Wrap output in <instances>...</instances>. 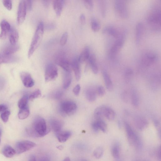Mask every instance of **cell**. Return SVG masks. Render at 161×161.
<instances>
[{"label":"cell","mask_w":161,"mask_h":161,"mask_svg":"<svg viewBox=\"0 0 161 161\" xmlns=\"http://www.w3.org/2000/svg\"><path fill=\"white\" fill-rule=\"evenodd\" d=\"M70 73L66 72L64 75L63 83V87L64 89H67L71 84L72 79Z\"/></svg>","instance_id":"33"},{"label":"cell","mask_w":161,"mask_h":161,"mask_svg":"<svg viewBox=\"0 0 161 161\" xmlns=\"http://www.w3.org/2000/svg\"><path fill=\"white\" fill-rule=\"evenodd\" d=\"M79 62L78 59H75L71 63L72 68L74 72L75 78L79 81L81 77V72Z\"/></svg>","instance_id":"16"},{"label":"cell","mask_w":161,"mask_h":161,"mask_svg":"<svg viewBox=\"0 0 161 161\" xmlns=\"http://www.w3.org/2000/svg\"><path fill=\"white\" fill-rule=\"evenodd\" d=\"M103 116L109 120L112 121L115 119V113L112 108L105 106L103 111Z\"/></svg>","instance_id":"24"},{"label":"cell","mask_w":161,"mask_h":161,"mask_svg":"<svg viewBox=\"0 0 161 161\" xmlns=\"http://www.w3.org/2000/svg\"><path fill=\"white\" fill-rule=\"evenodd\" d=\"M143 31V25L141 22L138 23L137 24L136 28V42L138 44L140 41Z\"/></svg>","instance_id":"28"},{"label":"cell","mask_w":161,"mask_h":161,"mask_svg":"<svg viewBox=\"0 0 161 161\" xmlns=\"http://www.w3.org/2000/svg\"><path fill=\"white\" fill-rule=\"evenodd\" d=\"M56 63L62 68L65 72H71L72 68L71 63L68 60L64 59H58Z\"/></svg>","instance_id":"18"},{"label":"cell","mask_w":161,"mask_h":161,"mask_svg":"<svg viewBox=\"0 0 161 161\" xmlns=\"http://www.w3.org/2000/svg\"><path fill=\"white\" fill-rule=\"evenodd\" d=\"M68 37V33L67 32H65L61 37L60 43L61 46L65 45L67 43Z\"/></svg>","instance_id":"44"},{"label":"cell","mask_w":161,"mask_h":161,"mask_svg":"<svg viewBox=\"0 0 161 161\" xmlns=\"http://www.w3.org/2000/svg\"><path fill=\"white\" fill-rule=\"evenodd\" d=\"M82 161H88L86 159H82Z\"/></svg>","instance_id":"62"},{"label":"cell","mask_w":161,"mask_h":161,"mask_svg":"<svg viewBox=\"0 0 161 161\" xmlns=\"http://www.w3.org/2000/svg\"><path fill=\"white\" fill-rule=\"evenodd\" d=\"M86 96L87 99L89 101H94L96 98V91L93 88H89L86 91Z\"/></svg>","instance_id":"31"},{"label":"cell","mask_w":161,"mask_h":161,"mask_svg":"<svg viewBox=\"0 0 161 161\" xmlns=\"http://www.w3.org/2000/svg\"><path fill=\"white\" fill-rule=\"evenodd\" d=\"M154 123L155 126L158 130V133L160 137L161 131H160V124L159 122L157 119H155L154 120Z\"/></svg>","instance_id":"49"},{"label":"cell","mask_w":161,"mask_h":161,"mask_svg":"<svg viewBox=\"0 0 161 161\" xmlns=\"http://www.w3.org/2000/svg\"><path fill=\"white\" fill-rule=\"evenodd\" d=\"M64 5V1H53V7L57 16H60L61 15Z\"/></svg>","instance_id":"20"},{"label":"cell","mask_w":161,"mask_h":161,"mask_svg":"<svg viewBox=\"0 0 161 161\" xmlns=\"http://www.w3.org/2000/svg\"><path fill=\"white\" fill-rule=\"evenodd\" d=\"M61 112L64 115H72L74 114L77 109L76 103L70 100H64L60 104Z\"/></svg>","instance_id":"4"},{"label":"cell","mask_w":161,"mask_h":161,"mask_svg":"<svg viewBox=\"0 0 161 161\" xmlns=\"http://www.w3.org/2000/svg\"><path fill=\"white\" fill-rule=\"evenodd\" d=\"M10 115V112L9 111L7 110L3 112L1 115V118L4 122L6 123L8 121Z\"/></svg>","instance_id":"45"},{"label":"cell","mask_w":161,"mask_h":161,"mask_svg":"<svg viewBox=\"0 0 161 161\" xmlns=\"http://www.w3.org/2000/svg\"><path fill=\"white\" fill-rule=\"evenodd\" d=\"M80 21L82 24H84L86 21V17L83 14H82L80 17Z\"/></svg>","instance_id":"55"},{"label":"cell","mask_w":161,"mask_h":161,"mask_svg":"<svg viewBox=\"0 0 161 161\" xmlns=\"http://www.w3.org/2000/svg\"><path fill=\"white\" fill-rule=\"evenodd\" d=\"M2 31L0 33V39L4 40L6 39L8 33L10 31L11 26L10 24L6 20H2L0 24Z\"/></svg>","instance_id":"14"},{"label":"cell","mask_w":161,"mask_h":161,"mask_svg":"<svg viewBox=\"0 0 161 161\" xmlns=\"http://www.w3.org/2000/svg\"><path fill=\"white\" fill-rule=\"evenodd\" d=\"M91 27L94 32H97L100 29L101 25L99 21L96 18H93L91 21Z\"/></svg>","instance_id":"37"},{"label":"cell","mask_w":161,"mask_h":161,"mask_svg":"<svg viewBox=\"0 0 161 161\" xmlns=\"http://www.w3.org/2000/svg\"><path fill=\"white\" fill-rule=\"evenodd\" d=\"M80 89L81 87L80 85H77L74 88L73 92L75 96H78L80 93Z\"/></svg>","instance_id":"50"},{"label":"cell","mask_w":161,"mask_h":161,"mask_svg":"<svg viewBox=\"0 0 161 161\" xmlns=\"http://www.w3.org/2000/svg\"><path fill=\"white\" fill-rule=\"evenodd\" d=\"M105 107L104 106H101L95 110L94 116L96 120L102 119V117L103 116V111Z\"/></svg>","instance_id":"36"},{"label":"cell","mask_w":161,"mask_h":161,"mask_svg":"<svg viewBox=\"0 0 161 161\" xmlns=\"http://www.w3.org/2000/svg\"><path fill=\"white\" fill-rule=\"evenodd\" d=\"M114 7L116 12L119 16L123 18L128 17V9L125 1L121 0L115 1Z\"/></svg>","instance_id":"6"},{"label":"cell","mask_w":161,"mask_h":161,"mask_svg":"<svg viewBox=\"0 0 161 161\" xmlns=\"http://www.w3.org/2000/svg\"><path fill=\"white\" fill-rule=\"evenodd\" d=\"M63 94V92L61 91H57L53 94V97L56 100H59L62 97Z\"/></svg>","instance_id":"48"},{"label":"cell","mask_w":161,"mask_h":161,"mask_svg":"<svg viewBox=\"0 0 161 161\" xmlns=\"http://www.w3.org/2000/svg\"><path fill=\"white\" fill-rule=\"evenodd\" d=\"M43 4L44 6L46 7H48L50 4V1H43Z\"/></svg>","instance_id":"57"},{"label":"cell","mask_w":161,"mask_h":161,"mask_svg":"<svg viewBox=\"0 0 161 161\" xmlns=\"http://www.w3.org/2000/svg\"><path fill=\"white\" fill-rule=\"evenodd\" d=\"M115 161H122V160L120 158L115 159Z\"/></svg>","instance_id":"61"},{"label":"cell","mask_w":161,"mask_h":161,"mask_svg":"<svg viewBox=\"0 0 161 161\" xmlns=\"http://www.w3.org/2000/svg\"><path fill=\"white\" fill-rule=\"evenodd\" d=\"M16 60L15 57L12 55H5L0 53V64L12 62Z\"/></svg>","instance_id":"30"},{"label":"cell","mask_w":161,"mask_h":161,"mask_svg":"<svg viewBox=\"0 0 161 161\" xmlns=\"http://www.w3.org/2000/svg\"><path fill=\"white\" fill-rule=\"evenodd\" d=\"M63 161H70V159L69 157H67L65 158Z\"/></svg>","instance_id":"59"},{"label":"cell","mask_w":161,"mask_h":161,"mask_svg":"<svg viewBox=\"0 0 161 161\" xmlns=\"http://www.w3.org/2000/svg\"><path fill=\"white\" fill-rule=\"evenodd\" d=\"M26 9L25 1H20L19 5L17 14V22L19 24H22L25 21Z\"/></svg>","instance_id":"10"},{"label":"cell","mask_w":161,"mask_h":161,"mask_svg":"<svg viewBox=\"0 0 161 161\" xmlns=\"http://www.w3.org/2000/svg\"><path fill=\"white\" fill-rule=\"evenodd\" d=\"M26 9L28 11H31L32 8V2L31 1H25Z\"/></svg>","instance_id":"51"},{"label":"cell","mask_w":161,"mask_h":161,"mask_svg":"<svg viewBox=\"0 0 161 161\" xmlns=\"http://www.w3.org/2000/svg\"><path fill=\"white\" fill-rule=\"evenodd\" d=\"M121 97L122 100L125 102H127L129 99V96L128 93L127 92H125L122 94Z\"/></svg>","instance_id":"52"},{"label":"cell","mask_w":161,"mask_h":161,"mask_svg":"<svg viewBox=\"0 0 161 161\" xmlns=\"http://www.w3.org/2000/svg\"><path fill=\"white\" fill-rule=\"evenodd\" d=\"M44 24L41 22L38 25L31 43L28 58H31L36 50L40 46L43 39L44 33Z\"/></svg>","instance_id":"2"},{"label":"cell","mask_w":161,"mask_h":161,"mask_svg":"<svg viewBox=\"0 0 161 161\" xmlns=\"http://www.w3.org/2000/svg\"><path fill=\"white\" fill-rule=\"evenodd\" d=\"M103 33L109 34L114 37H118L119 35L118 30L112 26H107L103 28Z\"/></svg>","instance_id":"25"},{"label":"cell","mask_w":161,"mask_h":161,"mask_svg":"<svg viewBox=\"0 0 161 161\" xmlns=\"http://www.w3.org/2000/svg\"><path fill=\"white\" fill-rule=\"evenodd\" d=\"M89 60L93 72L94 74H97L98 72V68L96 62V55L94 54H91Z\"/></svg>","instance_id":"23"},{"label":"cell","mask_w":161,"mask_h":161,"mask_svg":"<svg viewBox=\"0 0 161 161\" xmlns=\"http://www.w3.org/2000/svg\"><path fill=\"white\" fill-rule=\"evenodd\" d=\"M30 111L28 106L21 109L18 114V117L21 120L26 118L30 115Z\"/></svg>","instance_id":"35"},{"label":"cell","mask_w":161,"mask_h":161,"mask_svg":"<svg viewBox=\"0 0 161 161\" xmlns=\"http://www.w3.org/2000/svg\"><path fill=\"white\" fill-rule=\"evenodd\" d=\"M83 3L84 5L88 10L92 11L93 8V3L92 1L91 0H86L84 1Z\"/></svg>","instance_id":"42"},{"label":"cell","mask_w":161,"mask_h":161,"mask_svg":"<svg viewBox=\"0 0 161 161\" xmlns=\"http://www.w3.org/2000/svg\"><path fill=\"white\" fill-rule=\"evenodd\" d=\"M90 51L88 46L85 47L82 52L78 59L80 63H83L89 60L90 56Z\"/></svg>","instance_id":"22"},{"label":"cell","mask_w":161,"mask_h":161,"mask_svg":"<svg viewBox=\"0 0 161 161\" xmlns=\"http://www.w3.org/2000/svg\"><path fill=\"white\" fill-rule=\"evenodd\" d=\"M20 77L24 86L27 88H31L34 85V81L31 75L26 72L21 73Z\"/></svg>","instance_id":"11"},{"label":"cell","mask_w":161,"mask_h":161,"mask_svg":"<svg viewBox=\"0 0 161 161\" xmlns=\"http://www.w3.org/2000/svg\"><path fill=\"white\" fill-rule=\"evenodd\" d=\"M102 75L107 89L109 91H111L113 89V84L109 75L105 71H103Z\"/></svg>","instance_id":"21"},{"label":"cell","mask_w":161,"mask_h":161,"mask_svg":"<svg viewBox=\"0 0 161 161\" xmlns=\"http://www.w3.org/2000/svg\"><path fill=\"white\" fill-rule=\"evenodd\" d=\"M45 120L41 117H37L34 120L32 127L27 129L28 134L34 137H43L50 131Z\"/></svg>","instance_id":"1"},{"label":"cell","mask_w":161,"mask_h":161,"mask_svg":"<svg viewBox=\"0 0 161 161\" xmlns=\"http://www.w3.org/2000/svg\"><path fill=\"white\" fill-rule=\"evenodd\" d=\"M158 56L155 53L152 52L147 53L144 56L143 61L147 65H149L155 62L157 59Z\"/></svg>","instance_id":"15"},{"label":"cell","mask_w":161,"mask_h":161,"mask_svg":"<svg viewBox=\"0 0 161 161\" xmlns=\"http://www.w3.org/2000/svg\"><path fill=\"white\" fill-rule=\"evenodd\" d=\"M58 75V69L56 65L52 64L47 65L45 73V79L46 82L54 80L57 78Z\"/></svg>","instance_id":"7"},{"label":"cell","mask_w":161,"mask_h":161,"mask_svg":"<svg viewBox=\"0 0 161 161\" xmlns=\"http://www.w3.org/2000/svg\"><path fill=\"white\" fill-rule=\"evenodd\" d=\"M19 46L16 44L8 46L4 49L2 54L5 55H11L19 50Z\"/></svg>","instance_id":"29"},{"label":"cell","mask_w":161,"mask_h":161,"mask_svg":"<svg viewBox=\"0 0 161 161\" xmlns=\"http://www.w3.org/2000/svg\"><path fill=\"white\" fill-rule=\"evenodd\" d=\"M3 4L5 7L9 11L11 10L12 8V2L11 1L4 0L3 1Z\"/></svg>","instance_id":"46"},{"label":"cell","mask_w":161,"mask_h":161,"mask_svg":"<svg viewBox=\"0 0 161 161\" xmlns=\"http://www.w3.org/2000/svg\"><path fill=\"white\" fill-rule=\"evenodd\" d=\"M41 93L40 89H37L29 97V99L31 100L38 98L41 97Z\"/></svg>","instance_id":"41"},{"label":"cell","mask_w":161,"mask_h":161,"mask_svg":"<svg viewBox=\"0 0 161 161\" xmlns=\"http://www.w3.org/2000/svg\"><path fill=\"white\" fill-rule=\"evenodd\" d=\"M131 99L132 105L137 107L139 103V99L137 92L135 90L132 91L131 95Z\"/></svg>","instance_id":"34"},{"label":"cell","mask_w":161,"mask_h":161,"mask_svg":"<svg viewBox=\"0 0 161 161\" xmlns=\"http://www.w3.org/2000/svg\"><path fill=\"white\" fill-rule=\"evenodd\" d=\"M135 161H139V160H135Z\"/></svg>","instance_id":"63"},{"label":"cell","mask_w":161,"mask_h":161,"mask_svg":"<svg viewBox=\"0 0 161 161\" xmlns=\"http://www.w3.org/2000/svg\"><path fill=\"white\" fill-rule=\"evenodd\" d=\"M4 156L8 158H11L14 156L16 154L15 149L9 145L5 146L2 150Z\"/></svg>","instance_id":"27"},{"label":"cell","mask_w":161,"mask_h":161,"mask_svg":"<svg viewBox=\"0 0 161 161\" xmlns=\"http://www.w3.org/2000/svg\"><path fill=\"white\" fill-rule=\"evenodd\" d=\"M134 122L136 127L140 130H144L148 125V122L147 120L140 116L136 117L134 119Z\"/></svg>","instance_id":"13"},{"label":"cell","mask_w":161,"mask_h":161,"mask_svg":"<svg viewBox=\"0 0 161 161\" xmlns=\"http://www.w3.org/2000/svg\"><path fill=\"white\" fill-rule=\"evenodd\" d=\"M72 133L69 131H61L56 132V136L58 141L61 143H64L71 137Z\"/></svg>","instance_id":"17"},{"label":"cell","mask_w":161,"mask_h":161,"mask_svg":"<svg viewBox=\"0 0 161 161\" xmlns=\"http://www.w3.org/2000/svg\"><path fill=\"white\" fill-rule=\"evenodd\" d=\"M9 32V39L11 44L12 45L16 44L19 38L17 31L14 28H12Z\"/></svg>","instance_id":"26"},{"label":"cell","mask_w":161,"mask_h":161,"mask_svg":"<svg viewBox=\"0 0 161 161\" xmlns=\"http://www.w3.org/2000/svg\"><path fill=\"white\" fill-rule=\"evenodd\" d=\"M36 144L33 142L25 140L18 142L15 146V151L17 154L23 153L29 150L36 146Z\"/></svg>","instance_id":"5"},{"label":"cell","mask_w":161,"mask_h":161,"mask_svg":"<svg viewBox=\"0 0 161 161\" xmlns=\"http://www.w3.org/2000/svg\"><path fill=\"white\" fill-rule=\"evenodd\" d=\"M133 75V72L130 69L126 70L125 72V78L126 81L129 82Z\"/></svg>","instance_id":"43"},{"label":"cell","mask_w":161,"mask_h":161,"mask_svg":"<svg viewBox=\"0 0 161 161\" xmlns=\"http://www.w3.org/2000/svg\"><path fill=\"white\" fill-rule=\"evenodd\" d=\"M100 6L102 16L103 17H105L107 13V4L106 1H100Z\"/></svg>","instance_id":"39"},{"label":"cell","mask_w":161,"mask_h":161,"mask_svg":"<svg viewBox=\"0 0 161 161\" xmlns=\"http://www.w3.org/2000/svg\"><path fill=\"white\" fill-rule=\"evenodd\" d=\"M50 124L52 130L56 133L61 131L63 124L61 121L57 119H53L50 120Z\"/></svg>","instance_id":"19"},{"label":"cell","mask_w":161,"mask_h":161,"mask_svg":"<svg viewBox=\"0 0 161 161\" xmlns=\"http://www.w3.org/2000/svg\"><path fill=\"white\" fill-rule=\"evenodd\" d=\"M1 135L2 133L1 130H0V143H1Z\"/></svg>","instance_id":"60"},{"label":"cell","mask_w":161,"mask_h":161,"mask_svg":"<svg viewBox=\"0 0 161 161\" xmlns=\"http://www.w3.org/2000/svg\"><path fill=\"white\" fill-rule=\"evenodd\" d=\"M30 161H36L35 157L33 156H31L30 159Z\"/></svg>","instance_id":"58"},{"label":"cell","mask_w":161,"mask_h":161,"mask_svg":"<svg viewBox=\"0 0 161 161\" xmlns=\"http://www.w3.org/2000/svg\"><path fill=\"white\" fill-rule=\"evenodd\" d=\"M103 148L99 147L94 150L93 152L94 156L97 159H100L103 156Z\"/></svg>","instance_id":"40"},{"label":"cell","mask_w":161,"mask_h":161,"mask_svg":"<svg viewBox=\"0 0 161 161\" xmlns=\"http://www.w3.org/2000/svg\"><path fill=\"white\" fill-rule=\"evenodd\" d=\"M7 109V107L3 105H0V112H4Z\"/></svg>","instance_id":"56"},{"label":"cell","mask_w":161,"mask_h":161,"mask_svg":"<svg viewBox=\"0 0 161 161\" xmlns=\"http://www.w3.org/2000/svg\"><path fill=\"white\" fill-rule=\"evenodd\" d=\"M124 126L130 144L137 149H140L142 147V144L138 135L127 122H125Z\"/></svg>","instance_id":"3"},{"label":"cell","mask_w":161,"mask_h":161,"mask_svg":"<svg viewBox=\"0 0 161 161\" xmlns=\"http://www.w3.org/2000/svg\"><path fill=\"white\" fill-rule=\"evenodd\" d=\"M92 127L93 130L96 132L99 130L105 132L107 130V127L106 123L102 119L96 120L93 122Z\"/></svg>","instance_id":"12"},{"label":"cell","mask_w":161,"mask_h":161,"mask_svg":"<svg viewBox=\"0 0 161 161\" xmlns=\"http://www.w3.org/2000/svg\"><path fill=\"white\" fill-rule=\"evenodd\" d=\"M28 99L27 96H25L19 100L18 103L19 108L21 109L27 107Z\"/></svg>","instance_id":"38"},{"label":"cell","mask_w":161,"mask_h":161,"mask_svg":"<svg viewBox=\"0 0 161 161\" xmlns=\"http://www.w3.org/2000/svg\"><path fill=\"white\" fill-rule=\"evenodd\" d=\"M156 157L159 161H161V147L160 146L158 147L156 150Z\"/></svg>","instance_id":"53"},{"label":"cell","mask_w":161,"mask_h":161,"mask_svg":"<svg viewBox=\"0 0 161 161\" xmlns=\"http://www.w3.org/2000/svg\"><path fill=\"white\" fill-rule=\"evenodd\" d=\"M96 92L100 96H103L105 94V91L104 88L101 86H99L97 88Z\"/></svg>","instance_id":"47"},{"label":"cell","mask_w":161,"mask_h":161,"mask_svg":"<svg viewBox=\"0 0 161 161\" xmlns=\"http://www.w3.org/2000/svg\"><path fill=\"white\" fill-rule=\"evenodd\" d=\"M148 23L156 30L159 29L161 25V12L159 9H155L148 16Z\"/></svg>","instance_id":"8"},{"label":"cell","mask_w":161,"mask_h":161,"mask_svg":"<svg viewBox=\"0 0 161 161\" xmlns=\"http://www.w3.org/2000/svg\"><path fill=\"white\" fill-rule=\"evenodd\" d=\"M111 154L115 159L120 158V148L118 143H115L113 145L111 148Z\"/></svg>","instance_id":"32"},{"label":"cell","mask_w":161,"mask_h":161,"mask_svg":"<svg viewBox=\"0 0 161 161\" xmlns=\"http://www.w3.org/2000/svg\"><path fill=\"white\" fill-rule=\"evenodd\" d=\"M125 39L124 34L120 35L113 44L110 52V56L111 58L115 56L124 45Z\"/></svg>","instance_id":"9"},{"label":"cell","mask_w":161,"mask_h":161,"mask_svg":"<svg viewBox=\"0 0 161 161\" xmlns=\"http://www.w3.org/2000/svg\"><path fill=\"white\" fill-rule=\"evenodd\" d=\"M39 161H51V159L48 156H45L41 157Z\"/></svg>","instance_id":"54"}]
</instances>
